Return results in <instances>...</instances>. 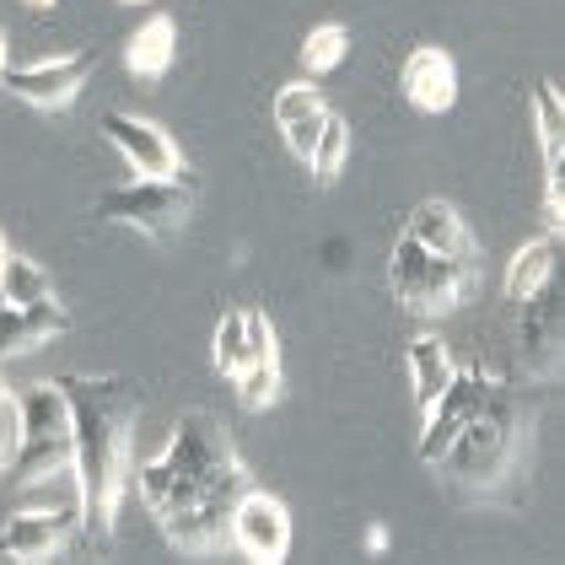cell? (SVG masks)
Returning <instances> with one entry per match:
<instances>
[{
	"mask_svg": "<svg viewBox=\"0 0 565 565\" xmlns=\"http://www.w3.org/2000/svg\"><path fill=\"white\" fill-rule=\"evenodd\" d=\"M140 501L168 533V544L183 555H216L232 544V507L254 484L232 431L211 409H189L173 426L168 447L135 469Z\"/></svg>",
	"mask_w": 565,
	"mask_h": 565,
	"instance_id": "1",
	"label": "cell"
},
{
	"mask_svg": "<svg viewBox=\"0 0 565 565\" xmlns=\"http://www.w3.org/2000/svg\"><path fill=\"white\" fill-rule=\"evenodd\" d=\"M71 398V447L82 479V527L92 539H108L119 518V495L130 484V447L140 398L125 377H60Z\"/></svg>",
	"mask_w": 565,
	"mask_h": 565,
	"instance_id": "2",
	"label": "cell"
},
{
	"mask_svg": "<svg viewBox=\"0 0 565 565\" xmlns=\"http://www.w3.org/2000/svg\"><path fill=\"white\" fill-rule=\"evenodd\" d=\"M527 458H533V409H522L512 388H490L484 409L463 431L452 436V447L436 458L441 484L469 501V507H507L518 501V484L527 479Z\"/></svg>",
	"mask_w": 565,
	"mask_h": 565,
	"instance_id": "3",
	"label": "cell"
},
{
	"mask_svg": "<svg viewBox=\"0 0 565 565\" xmlns=\"http://www.w3.org/2000/svg\"><path fill=\"white\" fill-rule=\"evenodd\" d=\"M388 286L404 312L415 318H441L452 307L463 302V291L479 286V264H458V259H441L431 248H420L409 232H398L393 243V259H388Z\"/></svg>",
	"mask_w": 565,
	"mask_h": 565,
	"instance_id": "4",
	"label": "cell"
},
{
	"mask_svg": "<svg viewBox=\"0 0 565 565\" xmlns=\"http://www.w3.org/2000/svg\"><path fill=\"white\" fill-rule=\"evenodd\" d=\"M194 211V189L189 178H135V183H119L108 194H97V216L103 221H119V226H135L146 237H173L178 226L189 221Z\"/></svg>",
	"mask_w": 565,
	"mask_h": 565,
	"instance_id": "5",
	"label": "cell"
},
{
	"mask_svg": "<svg viewBox=\"0 0 565 565\" xmlns=\"http://www.w3.org/2000/svg\"><path fill=\"white\" fill-rule=\"evenodd\" d=\"M490 388H495V377L484 366H463V372L452 366V383L436 393V404L426 409V426H420V463H436L452 447V436L484 409Z\"/></svg>",
	"mask_w": 565,
	"mask_h": 565,
	"instance_id": "6",
	"label": "cell"
},
{
	"mask_svg": "<svg viewBox=\"0 0 565 565\" xmlns=\"http://www.w3.org/2000/svg\"><path fill=\"white\" fill-rule=\"evenodd\" d=\"M518 366L533 383H550L561 372V286L555 275L522 297V318H518Z\"/></svg>",
	"mask_w": 565,
	"mask_h": 565,
	"instance_id": "7",
	"label": "cell"
},
{
	"mask_svg": "<svg viewBox=\"0 0 565 565\" xmlns=\"http://www.w3.org/2000/svg\"><path fill=\"white\" fill-rule=\"evenodd\" d=\"M92 54H60V60H39V65H6L0 71V92H11L28 108H65L76 92L87 87Z\"/></svg>",
	"mask_w": 565,
	"mask_h": 565,
	"instance_id": "8",
	"label": "cell"
},
{
	"mask_svg": "<svg viewBox=\"0 0 565 565\" xmlns=\"http://www.w3.org/2000/svg\"><path fill=\"white\" fill-rule=\"evenodd\" d=\"M232 544H237L248 561H286V550H291L286 501L248 484V490L237 495V507H232Z\"/></svg>",
	"mask_w": 565,
	"mask_h": 565,
	"instance_id": "9",
	"label": "cell"
},
{
	"mask_svg": "<svg viewBox=\"0 0 565 565\" xmlns=\"http://www.w3.org/2000/svg\"><path fill=\"white\" fill-rule=\"evenodd\" d=\"M103 135L114 140V151L130 162L135 178H178L183 173V151L162 125L135 119V114H103Z\"/></svg>",
	"mask_w": 565,
	"mask_h": 565,
	"instance_id": "10",
	"label": "cell"
},
{
	"mask_svg": "<svg viewBox=\"0 0 565 565\" xmlns=\"http://www.w3.org/2000/svg\"><path fill=\"white\" fill-rule=\"evenodd\" d=\"M82 533V507H60V512H17L0 527V555L6 561H49L65 539Z\"/></svg>",
	"mask_w": 565,
	"mask_h": 565,
	"instance_id": "11",
	"label": "cell"
},
{
	"mask_svg": "<svg viewBox=\"0 0 565 565\" xmlns=\"http://www.w3.org/2000/svg\"><path fill=\"white\" fill-rule=\"evenodd\" d=\"M398 87H404V97H409L420 114H441V108H452V97H458V65H452L447 49L420 44L404 60Z\"/></svg>",
	"mask_w": 565,
	"mask_h": 565,
	"instance_id": "12",
	"label": "cell"
},
{
	"mask_svg": "<svg viewBox=\"0 0 565 565\" xmlns=\"http://www.w3.org/2000/svg\"><path fill=\"white\" fill-rule=\"evenodd\" d=\"M71 329V312L44 297V302H28V307H0V361H11V355H28V350L49 345L54 334H65Z\"/></svg>",
	"mask_w": 565,
	"mask_h": 565,
	"instance_id": "13",
	"label": "cell"
},
{
	"mask_svg": "<svg viewBox=\"0 0 565 565\" xmlns=\"http://www.w3.org/2000/svg\"><path fill=\"white\" fill-rule=\"evenodd\" d=\"M404 232L420 243V248H431L441 259H458V264H479L475 259V237H469V226L463 216L447 205V200H426V205H415L409 221H404Z\"/></svg>",
	"mask_w": 565,
	"mask_h": 565,
	"instance_id": "14",
	"label": "cell"
},
{
	"mask_svg": "<svg viewBox=\"0 0 565 565\" xmlns=\"http://www.w3.org/2000/svg\"><path fill=\"white\" fill-rule=\"evenodd\" d=\"M452 383V355L447 345L436 340V334H420V340H409V388H415V409L426 415L436 404V393Z\"/></svg>",
	"mask_w": 565,
	"mask_h": 565,
	"instance_id": "15",
	"label": "cell"
},
{
	"mask_svg": "<svg viewBox=\"0 0 565 565\" xmlns=\"http://www.w3.org/2000/svg\"><path fill=\"white\" fill-rule=\"evenodd\" d=\"M33 436H71V398L60 383H39L22 393V441Z\"/></svg>",
	"mask_w": 565,
	"mask_h": 565,
	"instance_id": "16",
	"label": "cell"
},
{
	"mask_svg": "<svg viewBox=\"0 0 565 565\" xmlns=\"http://www.w3.org/2000/svg\"><path fill=\"white\" fill-rule=\"evenodd\" d=\"M555 259H561V237H555V232L533 237L518 259H512V269H507V297H512V302H522L527 291H539V286L555 275Z\"/></svg>",
	"mask_w": 565,
	"mask_h": 565,
	"instance_id": "17",
	"label": "cell"
},
{
	"mask_svg": "<svg viewBox=\"0 0 565 565\" xmlns=\"http://www.w3.org/2000/svg\"><path fill=\"white\" fill-rule=\"evenodd\" d=\"M173 49H178L173 22H168V17H151L130 39V49H125V65H130L135 76H162V71L173 65Z\"/></svg>",
	"mask_w": 565,
	"mask_h": 565,
	"instance_id": "18",
	"label": "cell"
},
{
	"mask_svg": "<svg viewBox=\"0 0 565 565\" xmlns=\"http://www.w3.org/2000/svg\"><path fill=\"white\" fill-rule=\"evenodd\" d=\"M0 297H6L11 307H28V302H44V297H54V286H49L44 264L11 254V259H6V269H0Z\"/></svg>",
	"mask_w": 565,
	"mask_h": 565,
	"instance_id": "19",
	"label": "cell"
},
{
	"mask_svg": "<svg viewBox=\"0 0 565 565\" xmlns=\"http://www.w3.org/2000/svg\"><path fill=\"white\" fill-rule=\"evenodd\" d=\"M345 157H350V125L340 114H329V125L318 135V146H312V157H307V168L318 183H334V178L345 173Z\"/></svg>",
	"mask_w": 565,
	"mask_h": 565,
	"instance_id": "20",
	"label": "cell"
},
{
	"mask_svg": "<svg viewBox=\"0 0 565 565\" xmlns=\"http://www.w3.org/2000/svg\"><path fill=\"white\" fill-rule=\"evenodd\" d=\"M232 383H237L243 409H269L280 398V361H248L232 372Z\"/></svg>",
	"mask_w": 565,
	"mask_h": 565,
	"instance_id": "21",
	"label": "cell"
},
{
	"mask_svg": "<svg viewBox=\"0 0 565 565\" xmlns=\"http://www.w3.org/2000/svg\"><path fill=\"white\" fill-rule=\"evenodd\" d=\"M211 361H216L221 377H232L243 361H248V334H243V307H232V312H221L216 323V345H211Z\"/></svg>",
	"mask_w": 565,
	"mask_h": 565,
	"instance_id": "22",
	"label": "cell"
},
{
	"mask_svg": "<svg viewBox=\"0 0 565 565\" xmlns=\"http://www.w3.org/2000/svg\"><path fill=\"white\" fill-rule=\"evenodd\" d=\"M345 28H334V22H323V28H312L307 33V44H302V65L312 71V76H323V71H334L340 60H345Z\"/></svg>",
	"mask_w": 565,
	"mask_h": 565,
	"instance_id": "23",
	"label": "cell"
},
{
	"mask_svg": "<svg viewBox=\"0 0 565 565\" xmlns=\"http://www.w3.org/2000/svg\"><path fill=\"white\" fill-rule=\"evenodd\" d=\"M323 108V97H318V87H280L275 92V125L286 130V125H297V119H307V114H318Z\"/></svg>",
	"mask_w": 565,
	"mask_h": 565,
	"instance_id": "24",
	"label": "cell"
},
{
	"mask_svg": "<svg viewBox=\"0 0 565 565\" xmlns=\"http://www.w3.org/2000/svg\"><path fill=\"white\" fill-rule=\"evenodd\" d=\"M17 447H22V398L6 388L0 393V469H11Z\"/></svg>",
	"mask_w": 565,
	"mask_h": 565,
	"instance_id": "25",
	"label": "cell"
},
{
	"mask_svg": "<svg viewBox=\"0 0 565 565\" xmlns=\"http://www.w3.org/2000/svg\"><path fill=\"white\" fill-rule=\"evenodd\" d=\"M243 334H248V361H280V355H275V329H269L264 312L243 307ZM248 361H243V366H248Z\"/></svg>",
	"mask_w": 565,
	"mask_h": 565,
	"instance_id": "26",
	"label": "cell"
},
{
	"mask_svg": "<svg viewBox=\"0 0 565 565\" xmlns=\"http://www.w3.org/2000/svg\"><path fill=\"white\" fill-rule=\"evenodd\" d=\"M323 125H329V108H318V114H307V119H297V125H286V130H280L297 162H307V157H312V146H318Z\"/></svg>",
	"mask_w": 565,
	"mask_h": 565,
	"instance_id": "27",
	"label": "cell"
},
{
	"mask_svg": "<svg viewBox=\"0 0 565 565\" xmlns=\"http://www.w3.org/2000/svg\"><path fill=\"white\" fill-rule=\"evenodd\" d=\"M388 544V527H366V550H383Z\"/></svg>",
	"mask_w": 565,
	"mask_h": 565,
	"instance_id": "28",
	"label": "cell"
},
{
	"mask_svg": "<svg viewBox=\"0 0 565 565\" xmlns=\"http://www.w3.org/2000/svg\"><path fill=\"white\" fill-rule=\"evenodd\" d=\"M22 6H33V11H49V6H54V0H22Z\"/></svg>",
	"mask_w": 565,
	"mask_h": 565,
	"instance_id": "29",
	"label": "cell"
},
{
	"mask_svg": "<svg viewBox=\"0 0 565 565\" xmlns=\"http://www.w3.org/2000/svg\"><path fill=\"white\" fill-rule=\"evenodd\" d=\"M6 259H11V248H6V237H0V269H6Z\"/></svg>",
	"mask_w": 565,
	"mask_h": 565,
	"instance_id": "30",
	"label": "cell"
},
{
	"mask_svg": "<svg viewBox=\"0 0 565 565\" xmlns=\"http://www.w3.org/2000/svg\"><path fill=\"white\" fill-rule=\"evenodd\" d=\"M0 71H6V33H0Z\"/></svg>",
	"mask_w": 565,
	"mask_h": 565,
	"instance_id": "31",
	"label": "cell"
},
{
	"mask_svg": "<svg viewBox=\"0 0 565 565\" xmlns=\"http://www.w3.org/2000/svg\"><path fill=\"white\" fill-rule=\"evenodd\" d=\"M119 6H140V0H119Z\"/></svg>",
	"mask_w": 565,
	"mask_h": 565,
	"instance_id": "32",
	"label": "cell"
},
{
	"mask_svg": "<svg viewBox=\"0 0 565 565\" xmlns=\"http://www.w3.org/2000/svg\"><path fill=\"white\" fill-rule=\"evenodd\" d=\"M0 393H6V383H0Z\"/></svg>",
	"mask_w": 565,
	"mask_h": 565,
	"instance_id": "33",
	"label": "cell"
}]
</instances>
